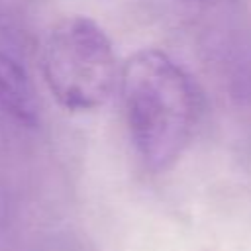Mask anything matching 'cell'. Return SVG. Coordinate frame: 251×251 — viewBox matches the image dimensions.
<instances>
[{
    "label": "cell",
    "mask_w": 251,
    "mask_h": 251,
    "mask_svg": "<svg viewBox=\"0 0 251 251\" xmlns=\"http://www.w3.org/2000/svg\"><path fill=\"white\" fill-rule=\"evenodd\" d=\"M122 108L141 165L165 173L188 149L202 116L192 76L159 49L135 51L120 69Z\"/></svg>",
    "instance_id": "1"
},
{
    "label": "cell",
    "mask_w": 251,
    "mask_h": 251,
    "mask_svg": "<svg viewBox=\"0 0 251 251\" xmlns=\"http://www.w3.org/2000/svg\"><path fill=\"white\" fill-rule=\"evenodd\" d=\"M120 65L106 31L86 16L59 20L41 45V75L69 112L102 108L120 82Z\"/></svg>",
    "instance_id": "2"
},
{
    "label": "cell",
    "mask_w": 251,
    "mask_h": 251,
    "mask_svg": "<svg viewBox=\"0 0 251 251\" xmlns=\"http://www.w3.org/2000/svg\"><path fill=\"white\" fill-rule=\"evenodd\" d=\"M37 96L20 45L6 24H0V116L16 126L37 124Z\"/></svg>",
    "instance_id": "3"
}]
</instances>
